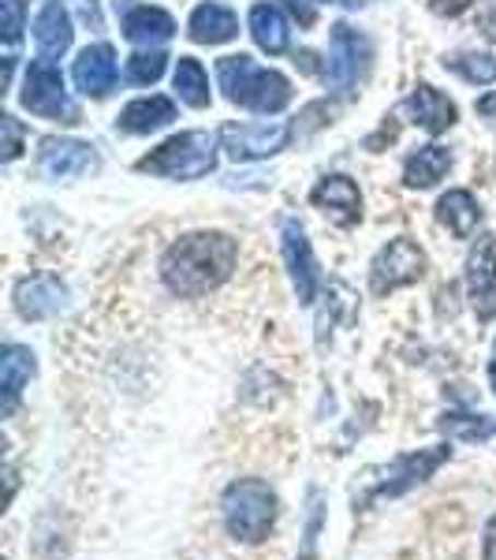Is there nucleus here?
<instances>
[{
  "label": "nucleus",
  "instance_id": "f257e3e1",
  "mask_svg": "<svg viewBox=\"0 0 496 560\" xmlns=\"http://www.w3.org/2000/svg\"><path fill=\"white\" fill-rule=\"evenodd\" d=\"M239 247L224 232H191L161 258V280L176 300H202L232 277Z\"/></svg>",
  "mask_w": 496,
  "mask_h": 560
},
{
  "label": "nucleus",
  "instance_id": "f03ea898",
  "mask_svg": "<svg viewBox=\"0 0 496 560\" xmlns=\"http://www.w3.org/2000/svg\"><path fill=\"white\" fill-rule=\"evenodd\" d=\"M276 512H281V501H276L273 486L265 478H236L221 493L224 530L236 541H247V546H258V541L273 535Z\"/></svg>",
  "mask_w": 496,
  "mask_h": 560
},
{
  "label": "nucleus",
  "instance_id": "7ed1b4c3",
  "mask_svg": "<svg viewBox=\"0 0 496 560\" xmlns=\"http://www.w3.org/2000/svg\"><path fill=\"white\" fill-rule=\"evenodd\" d=\"M216 79H221V90L228 102H236L243 108H255V113H281V108L292 102V83L281 75V71L258 68L250 57H224L216 60Z\"/></svg>",
  "mask_w": 496,
  "mask_h": 560
},
{
  "label": "nucleus",
  "instance_id": "20e7f679",
  "mask_svg": "<svg viewBox=\"0 0 496 560\" xmlns=\"http://www.w3.org/2000/svg\"><path fill=\"white\" fill-rule=\"evenodd\" d=\"M216 165V142L205 131H179L139 161V173L168 179H202Z\"/></svg>",
  "mask_w": 496,
  "mask_h": 560
},
{
  "label": "nucleus",
  "instance_id": "39448f33",
  "mask_svg": "<svg viewBox=\"0 0 496 560\" xmlns=\"http://www.w3.org/2000/svg\"><path fill=\"white\" fill-rule=\"evenodd\" d=\"M20 102L23 108H31L34 116H45V120H57V124L83 120V113H79V105L71 102V94L64 86V75H60L52 60H34V65L26 68Z\"/></svg>",
  "mask_w": 496,
  "mask_h": 560
},
{
  "label": "nucleus",
  "instance_id": "423d86ee",
  "mask_svg": "<svg viewBox=\"0 0 496 560\" xmlns=\"http://www.w3.org/2000/svg\"><path fill=\"white\" fill-rule=\"evenodd\" d=\"M422 273H426V255L414 240H392L389 247H381V255L369 266V288L374 295H389L395 288L414 284Z\"/></svg>",
  "mask_w": 496,
  "mask_h": 560
},
{
  "label": "nucleus",
  "instance_id": "0eeeda50",
  "mask_svg": "<svg viewBox=\"0 0 496 560\" xmlns=\"http://www.w3.org/2000/svg\"><path fill=\"white\" fill-rule=\"evenodd\" d=\"M452 459V445H433V448H418V453H403L395 456L385 471V482H377L374 497H403L411 493L414 486L429 482L440 467Z\"/></svg>",
  "mask_w": 496,
  "mask_h": 560
},
{
  "label": "nucleus",
  "instance_id": "6e6552de",
  "mask_svg": "<svg viewBox=\"0 0 496 560\" xmlns=\"http://www.w3.org/2000/svg\"><path fill=\"white\" fill-rule=\"evenodd\" d=\"M292 139L287 124H224L221 142L232 161H258L281 153Z\"/></svg>",
  "mask_w": 496,
  "mask_h": 560
},
{
  "label": "nucleus",
  "instance_id": "1a4fd4ad",
  "mask_svg": "<svg viewBox=\"0 0 496 560\" xmlns=\"http://www.w3.org/2000/svg\"><path fill=\"white\" fill-rule=\"evenodd\" d=\"M369 45L358 31H351L347 23L332 26V42H329V86L336 94H351L358 86V75L366 71Z\"/></svg>",
  "mask_w": 496,
  "mask_h": 560
},
{
  "label": "nucleus",
  "instance_id": "9d476101",
  "mask_svg": "<svg viewBox=\"0 0 496 560\" xmlns=\"http://www.w3.org/2000/svg\"><path fill=\"white\" fill-rule=\"evenodd\" d=\"M467 295H471L477 322L496 318V243L493 240L477 243L471 261H467Z\"/></svg>",
  "mask_w": 496,
  "mask_h": 560
},
{
  "label": "nucleus",
  "instance_id": "9b49d317",
  "mask_svg": "<svg viewBox=\"0 0 496 560\" xmlns=\"http://www.w3.org/2000/svg\"><path fill=\"white\" fill-rule=\"evenodd\" d=\"M38 165L49 179H75V176L94 173L97 153H94V147L75 142V139H45Z\"/></svg>",
  "mask_w": 496,
  "mask_h": 560
},
{
  "label": "nucleus",
  "instance_id": "f8f14e48",
  "mask_svg": "<svg viewBox=\"0 0 496 560\" xmlns=\"http://www.w3.org/2000/svg\"><path fill=\"white\" fill-rule=\"evenodd\" d=\"M284 261L292 269L299 303H314V295H318V261H314L310 240H306L299 221H284Z\"/></svg>",
  "mask_w": 496,
  "mask_h": 560
},
{
  "label": "nucleus",
  "instance_id": "ddd939ff",
  "mask_svg": "<svg viewBox=\"0 0 496 560\" xmlns=\"http://www.w3.org/2000/svg\"><path fill=\"white\" fill-rule=\"evenodd\" d=\"M310 202L318 206L332 224H340V229H351V224L363 217V195H358L355 179H347V176L321 179V184L314 187Z\"/></svg>",
  "mask_w": 496,
  "mask_h": 560
},
{
  "label": "nucleus",
  "instance_id": "4468645a",
  "mask_svg": "<svg viewBox=\"0 0 496 560\" xmlns=\"http://www.w3.org/2000/svg\"><path fill=\"white\" fill-rule=\"evenodd\" d=\"M68 303V288L57 277H31L15 288V311L26 322H45L52 314H60Z\"/></svg>",
  "mask_w": 496,
  "mask_h": 560
},
{
  "label": "nucleus",
  "instance_id": "2eb2a0df",
  "mask_svg": "<svg viewBox=\"0 0 496 560\" xmlns=\"http://www.w3.org/2000/svg\"><path fill=\"white\" fill-rule=\"evenodd\" d=\"M75 86L90 97H105L116 86V52L113 45H86L71 68Z\"/></svg>",
  "mask_w": 496,
  "mask_h": 560
},
{
  "label": "nucleus",
  "instance_id": "dca6fc26",
  "mask_svg": "<svg viewBox=\"0 0 496 560\" xmlns=\"http://www.w3.org/2000/svg\"><path fill=\"white\" fill-rule=\"evenodd\" d=\"M34 370H38V363H34L31 348H23V345L4 348V355H0V393H4V415H12L15 408H20V396H23V388L31 385Z\"/></svg>",
  "mask_w": 496,
  "mask_h": 560
},
{
  "label": "nucleus",
  "instance_id": "f3484780",
  "mask_svg": "<svg viewBox=\"0 0 496 560\" xmlns=\"http://www.w3.org/2000/svg\"><path fill=\"white\" fill-rule=\"evenodd\" d=\"M411 113V120L418 124L422 131H429V135H440V131H448L456 124V105L448 102L440 90H433V86H426L422 83L414 94L408 97V105H403Z\"/></svg>",
  "mask_w": 496,
  "mask_h": 560
},
{
  "label": "nucleus",
  "instance_id": "a211bd4d",
  "mask_svg": "<svg viewBox=\"0 0 496 560\" xmlns=\"http://www.w3.org/2000/svg\"><path fill=\"white\" fill-rule=\"evenodd\" d=\"M187 31H191V38L198 45H224V42H232L239 34V20H236V12H232V8L210 0V4L194 8L191 26H187Z\"/></svg>",
  "mask_w": 496,
  "mask_h": 560
},
{
  "label": "nucleus",
  "instance_id": "6ab92c4d",
  "mask_svg": "<svg viewBox=\"0 0 496 560\" xmlns=\"http://www.w3.org/2000/svg\"><path fill=\"white\" fill-rule=\"evenodd\" d=\"M176 34V20L165 12V8H131L128 15H123V38L134 42V45H161L168 42Z\"/></svg>",
  "mask_w": 496,
  "mask_h": 560
},
{
  "label": "nucleus",
  "instance_id": "aec40b11",
  "mask_svg": "<svg viewBox=\"0 0 496 560\" xmlns=\"http://www.w3.org/2000/svg\"><path fill=\"white\" fill-rule=\"evenodd\" d=\"M71 34H75V31H71V20H68L64 8H60L57 0H52V4H45L38 23H34V42H38L42 60L64 57V52L71 49Z\"/></svg>",
  "mask_w": 496,
  "mask_h": 560
},
{
  "label": "nucleus",
  "instance_id": "412c9836",
  "mask_svg": "<svg viewBox=\"0 0 496 560\" xmlns=\"http://www.w3.org/2000/svg\"><path fill=\"white\" fill-rule=\"evenodd\" d=\"M173 120H176V105L168 102V97L153 94V97H139V102H131L116 124H120L128 135H150V131L168 128Z\"/></svg>",
  "mask_w": 496,
  "mask_h": 560
},
{
  "label": "nucleus",
  "instance_id": "4be33fe9",
  "mask_svg": "<svg viewBox=\"0 0 496 560\" xmlns=\"http://www.w3.org/2000/svg\"><path fill=\"white\" fill-rule=\"evenodd\" d=\"M250 34H255L258 49H265L269 57H276V52L287 49V20L281 15V8L276 4H255L250 8Z\"/></svg>",
  "mask_w": 496,
  "mask_h": 560
},
{
  "label": "nucleus",
  "instance_id": "5701e85b",
  "mask_svg": "<svg viewBox=\"0 0 496 560\" xmlns=\"http://www.w3.org/2000/svg\"><path fill=\"white\" fill-rule=\"evenodd\" d=\"M437 217H440V224L452 232V236L467 240L477 229V217H482V210H477L471 191H448L437 202Z\"/></svg>",
  "mask_w": 496,
  "mask_h": 560
},
{
  "label": "nucleus",
  "instance_id": "b1692460",
  "mask_svg": "<svg viewBox=\"0 0 496 560\" xmlns=\"http://www.w3.org/2000/svg\"><path fill=\"white\" fill-rule=\"evenodd\" d=\"M448 168H452V153L445 147H422L403 165V179H408V187H433L437 179H445Z\"/></svg>",
  "mask_w": 496,
  "mask_h": 560
},
{
  "label": "nucleus",
  "instance_id": "393cba45",
  "mask_svg": "<svg viewBox=\"0 0 496 560\" xmlns=\"http://www.w3.org/2000/svg\"><path fill=\"white\" fill-rule=\"evenodd\" d=\"M173 83H176L179 102H187L191 108L210 105V79H205V71H202V65H198L194 57H179Z\"/></svg>",
  "mask_w": 496,
  "mask_h": 560
},
{
  "label": "nucleus",
  "instance_id": "a878e982",
  "mask_svg": "<svg viewBox=\"0 0 496 560\" xmlns=\"http://www.w3.org/2000/svg\"><path fill=\"white\" fill-rule=\"evenodd\" d=\"M445 65L459 71L467 83H493L496 79V57H485V52H459V57L445 60Z\"/></svg>",
  "mask_w": 496,
  "mask_h": 560
},
{
  "label": "nucleus",
  "instance_id": "bb28decb",
  "mask_svg": "<svg viewBox=\"0 0 496 560\" xmlns=\"http://www.w3.org/2000/svg\"><path fill=\"white\" fill-rule=\"evenodd\" d=\"M165 65H168V57L161 49H142L128 60V79L139 86H150L165 75Z\"/></svg>",
  "mask_w": 496,
  "mask_h": 560
},
{
  "label": "nucleus",
  "instance_id": "cd10ccee",
  "mask_svg": "<svg viewBox=\"0 0 496 560\" xmlns=\"http://www.w3.org/2000/svg\"><path fill=\"white\" fill-rule=\"evenodd\" d=\"M440 430L459 433V438H467V441H482L496 430V422L485 419V415H477V419L474 415H445V419H440Z\"/></svg>",
  "mask_w": 496,
  "mask_h": 560
},
{
  "label": "nucleus",
  "instance_id": "c85d7f7f",
  "mask_svg": "<svg viewBox=\"0 0 496 560\" xmlns=\"http://www.w3.org/2000/svg\"><path fill=\"white\" fill-rule=\"evenodd\" d=\"M306 535H303V553L299 560H314L318 557V538H321V527H324V501L318 490H310V504H306Z\"/></svg>",
  "mask_w": 496,
  "mask_h": 560
},
{
  "label": "nucleus",
  "instance_id": "c756f323",
  "mask_svg": "<svg viewBox=\"0 0 496 560\" xmlns=\"http://www.w3.org/2000/svg\"><path fill=\"white\" fill-rule=\"evenodd\" d=\"M23 34V0H0V38L15 45Z\"/></svg>",
  "mask_w": 496,
  "mask_h": 560
},
{
  "label": "nucleus",
  "instance_id": "7c9ffc66",
  "mask_svg": "<svg viewBox=\"0 0 496 560\" xmlns=\"http://www.w3.org/2000/svg\"><path fill=\"white\" fill-rule=\"evenodd\" d=\"M0 131H4V147H0V158L4 161H15L23 150V128L15 116H0Z\"/></svg>",
  "mask_w": 496,
  "mask_h": 560
},
{
  "label": "nucleus",
  "instance_id": "2f4dec72",
  "mask_svg": "<svg viewBox=\"0 0 496 560\" xmlns=\"http://www.w3.org/2000/svg\"><path fill=\"white\" fill-rule=\"evenodd\" d=\"M482 560H496V516H489L482 535Z\"/></svg>",
  "mask_w": 496,
  "mask_h": 560
},
{
  "label": "nucleus",
  "instance_id": "473e14b6",
  "mask_svg": "<svg viewBox=\"0 0 496 560\" xmlns=\"http://www.w3.org/2000/svg\"><path fill=\"white\" fill-rule=\"evenodd\" d=\"M429 4H433V12H440V15H459L471 8V0H429Z\"/></svg>",
  "mask_w": 496,
  "mask_h": 560
},
{
  "label": "nucleus",
  "instance_id": "72a5a7b5",
  "mask_svg": "<svg viewBox=\"0 0 496 560\" xmlns=\"http://www.w3.org/2000/svg\"><path fill=\"white\" fill-rule=\"evenodd\" d=\"M287 8H292L295 20H299L303 26H310V23H314V8H306L303 0H287Z\"/></svg>",
  "mask_w": 496,
  "mask_h": 560
},
{
  "label": "nucleus",
  "instance_id": "f704fd0d",
  "mask_svg": "<svg viewBox=\"0 0 496 560\" xmlns=\"http://www.w3.org/2000/svg\"><path fill=\"white\" fill-rule=\"evenodd\" d=\"M482 26H485V34H489V38H496V0H489V8L482 12Z\"/></svg>",
  "mask_w": 496,
  "mask_h": 560
},
{
  "label": "nucleus",
  "instance_id": "c9c22d12",
  "mask_svg": "<svg viewBox=\"0 0 496 560\" xmlns=\"http://www.w3.org/2000/svg\"><path fill=\"white\" fill-rule=\"evenodd\" d=\"M477 113H482L485 120H493V124H496V94H485L482 102H477Z\"/></svg>",
  "mask_w": 496,
  "mask_h": 560
},
{
  "label": "nucleus",
  "instance_id": "e433bc0d",
  "mask_svg": "<svg viewBox=\"0 0 496 560\" xmlns=\"http://www.w3.org/2000/svg\"><path fill=\"white\" fill-rule=\"evenodd\" d=\"M489 385H493V393H496V340H493V359H489Z\"/></svg>",
  "mask_w": 496,
  "mask_h": 560
},
{
  "label": "nucleus",
  "instance_id": "4c0bfd02",
  "mask_svg": "<svg viewBox=\"0 0 496 560\" xmlns=\"http://www.w3.org/2000/svg\"><path fill=\"white\" fill-rule=\"evenodd\" d=\"M344 4H347V8H355V4H363V0H344Z\"/></svg>",
  "mask_w": 496,
  "mask_h": 560
}]
</instances>
